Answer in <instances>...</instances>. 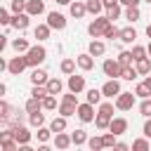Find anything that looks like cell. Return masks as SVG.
I'll list each match as a JSON object with an SVG mask.
<instances>
[{
    "label": "cell",
    "instance_id": "obj_19",
    "mask_svg": "<svg viewBox=\"0 0 151 151\" xmlns=\"http://www.w3.org/2000/svg\"><path fill=\"white\" fill-rule=\"evenodd\" d=\"M59 113H61V116H66V118H71V116H76V113H78V104L61 101V106H59Z\"/></svg>",
    "mask_w": 151,
    "mask_h": 151
},
{
    "label": "cell",
    "instance_id": "obj_55",
    "mask_svg": "<svg viewBox=\"0 0 151 151\" xmlns=\"http://www.w3.org/2000/svg\"><path fill=\"white\" fill-rule=\"evenodd\" d=\"M57 5H71V0H54Z\"/></svg>",
    "mask_w": 151,
    "mask_h": 151
},
{
    "label": "cell",
    "instance_id": "obj_4",
    "mask_svg": "<svg viewBox=\"0 0 151 151\" xmlns=\"http://www.w3.org/2000/svg\"><path fill=\"white\" fill-rule=\"evenodd\" d=\"M123 90H120V83H118V78H109L106 83H104V87H101V94L106 97V99H113V97H118Z\"/></svg>",
    "mask_w": 151,
    "mask_h": 151
},
{
    "label": "cell",
    "instance_id": "obj_33",
    "mask_svg": "<svg viewBox=\"0 0 151 151\" xmlns=\"http://www.w3.org/2000/svg\"><path fill=\"white\" fill-rule=\"evenodd\" d=\"M101 97H104V94H101V90H94V87H92V90H87V97H85V99H87L90 104H99V101H101Z\"/></svg>",
    "mask_w": 151,
    "mask_h": 151
},
{
    "label": "cell",
    "instance_id": "obj_3",
    "mask_svg": "<svg viewBox=\"0 0 151 151\" xmlns=\"http://www.w3.org/2000/svg\"><path fill=\"white\" fill-rule=\"evenodd\" d=\"M101 71H104V76H109V78H120L123 64H120L118 59H106V61L101 64Z\"/></svg>",
    "mask_w": 151,
    "mask_h": 151
},
{
    "label": "cell",
    "instance_id": "obj_2",
    "mask_svg": "<svg viewBox=\"0 0 151 151\" xmlns=\"http://www.w3.org/2000/svg\"><path fill=\"white\" fill-rule=\"evenodd\" d=\"M111 24H113V21H111L109 17H97V19L87 26V33H90L92 38H104V31H106Z\"/></svg>",
    "mask_w": 151,
    "mask_h": 151
},
{
    "label": "cell",
    "instance_id": "obj_5",
    "mask_svg": "<svg viewBox=\"0 0 151 151\" xmlns=\"http://www.w3.org/2000/svg\"><path fill=\"white\" fill-rule=\"evenodd\" d=\"M134 97H137V94H132V92H120V94L116 97V109H118V111H130V109L134 106Z\"/></svg>",
    "mask_w": 151,
    "mask_h": 151
},
{
    "label": "cell",
    "instance_id": "obj_50",
    "mask_svg": "<svg viewBox=\"0 0 151 151\" xmlns=\"http://www.w3.org/2000/svg\"><path fill=\"white\" fill-rule=\"evenodd\" d=\"M61 101H68V104H78V97H76V92H68V94H64V97H61Z\"/></svg>",
    "mask_w": 151,
    "mask_h": 151
},
{
    "label": "cell",
    "instance_id": "obj_21",
    "mask_svg": "<svg viewBox=\"0 0 151 151\" xmlns=\"http://www.w3.org/2000/svg\"><path fill=\"white\" fill-rule=\"evenodd\" d=\"M94 125H97V130H109V125H111V116H106V113H97V116H94Z\"/></svg>",
    "mask_w": 151,
    "mask_h": 151
},
{
    "label": "cell",
    "instance_id": "obj_10",
    "mask_svg": "<svg viewBox=\"0 0 151 151\" xmlns=\"http://www.w3.org/2000/svg\"><path fill=\"white\" fill-rule=\"evenodd\" d=\"M68 90H71V92H76V94H78V92H83V90H85V78H83V76L71 73V76H68Z\"/></svg>",
    "mask_w": 151,
    "mask_h": 151
},
{
    "label": "cell",
    "instance_id": "obj_46",
    "mask_svg": "<svg viewBox=\"0 0 151 151\" xmlns=\"http://www.w3.org/2000/svg\"><path fill=\"white\" fill-rule=\"evenodd\" d=\"M0 120H2V123L9 120V104H7V101H0Z\"/></svg>",
    "mask_w": 151,
    "mask_h": 151
},
{
    "label": "cell",
    "instance_id": "obj_41",
    "mask_svg": "<svg viewBox=\"0 0 151 151\" xmlns=\"http://www.w3.org/2000/svg\"><path fill=\"white\" fill-rule=\"evenodd\" d=\"M134 94H137L139 99H146V97H151V90H149V87H146L144 83H139V85L134 87Z\"/></svg>",
    "mask_w": 151,
    "mask_h": 151
},
{
    "label": "cell",
    "instance_id": "obj_7",
    "mask_svg": "<svg viewBox=\"0 0 151 151\" xmlns=\"http://www.w3.org/2000/svg\"><path fill=\"white\" fill-rule=\"evenodd\" d=\"M47 24H50V28L64 31V28H66V17H64L61 12H50V14H47Z\"/></svg>",
    "mask_w": 151,
    "mask_h": 151
},
{
    "label": "cell",
    "instance_id": "obj_18",
    "mask_svg": "<svg viewBox=\"0 0 151 151\" xmlns=\"http://www.w3.org/2000/svg\"><path fill=\"white\" fill-rule=\"evenodd\" d=\"M104 52H106V45H104L101 40H97V38H94V40L90 42V54H92V57H101Z\"/></svg>",
    "mask_w": 151,
    "mask_h": 151
},
{
    "label": "cell",
    "instance_id": "obj_35",
    "mask_svg": "<svg viewBox=\"0 0 151 151\" xmlns=\"http://www.w3.org/2000/svg\"><path fill=\"white\" fill-rule=\"evenodd\" d=\"M50 134H52V127H42V125H40V127H38V132H35L38 142H42V144H45V142H50Z\"/></svg>",
    "mask_w": 151,
    "mask_h": 151
},
{
    "label": "cell",
    "instance_id": "obj_8",
    "mask_svg": "<svg viewBox=\"0 0 151 151\" xmlns=\"http://www.w3.org/2000/svg\"><path fill=\"white\" fill-rule=\"evenodd\" d=\"M26 66H28V64H26V57H12L9 64H7V71H9L12 76H21V71H24Z\"/></svg>",
    "mask_w": 151,
    "mask_h": 151
},
{
    "label": "cell",
    "instance_id": "obj_39",
    "mask_svg": "<svg viewBox=\"0 0 151 151\" xmlns=\"http://www.w3.org/2000/svg\"><path fill=\"white\" fill-rule=\"evenodd\" d=\"M139 113H142L144 118H151V99H149V97L142 99V104H139Z\"/></svg>",
    "mask_w": 151,
    "mask_h": 151
},
{
    "label": "cell",
    "instance_id": "obj_57",
    "mask_svg": "<svg viewBox=\"0 0 151 151\" xmlns=\"http://www.w3.org/2000/svg\"><path fill=\"white\" fill-rule=\"evenodd\" d=\"M146 35H149V38H151V24H149V26H146Z\"/></svg>",
    "mask_w": 151,
    "mask_h": 151
},
{
    "label": "cell",
    "instance_id": "obj_56",
    "mask_svg": "<svg viewBox=\"0 0 151 151\" xmlns=\"http://www.w3.org/2000/svg\"><path fill=\"white\" fill-rule=\"evenodd\" d=\"M144 85H146V87H149V90H151V76H149V78H146V80H144Z\"/></svg>",
    "mask_w": 151,
    "mask_h": 151
},
{
    "label": "cell",
    "instance_id": "obj_28",
    "mask_svg": "<svg viewBox=\"0 0 151 151\" xmlns=\"http://www.w3.org/2000/svg\"><path fill=\"white\" fill-rule=\"evenodd\" d=\"M12 47H14L17 52H28V50H31V45H28L26 38H14V40H12Z\"/></svg>",
    "mask_w": 151,
    "mask_h": 151
},
{
    "label": "cell",
    "instance_id": "obj_27",
    "mask_svg": "<svg viewBox=\"0 0 151 151\" xmlns=\"http://www.w3.org/2000/svg\"><path fill=\"white\" fill-rule=\"evenodd\" d=\"M50 127H52V132H54V134H57V132H64V130H66V116L54 118V120L50 123Z\"/></svg>",
    "mask_w": 151,
    "mask_h": 151
},
{
    "label": "cell",
    "instance_id": "obj_54",
    "mask_svg": "<svg viewBox=\"0 0 151 151\" xmlns=\"http://www.w3.org/2000/svg\"><path fill=\"white\" fill-rule=\"evenodd\" d=\"M116 149H118V151H125V149H127V144H123V142H118V144H116Z\"/></svg>",
    "mask_w": 151,
    "mask_h": 151
},
{
    "label": "cell",
    "instance_id": "obj_58",
    "mask_svg": "<svg viewBox=\"0 0 151 151\" xmlns=\"http://www.w3.org/2000/svg\"><path fill=\"white\" fill-rule=\"evenodd\" d=\"M146 52H149V57H151V42H149V47H146Z\"/></svg>",
    "mask_w": 151,
    "mask_h": 151
},
{
    "label": "cell",
    "instance_id": "obj_17",
    "mask_svg": "<svg viewBox=\"0 0 151 151\" xmlns=\"http://www.w3.org/2000/svg\"><path fill=\"white\" fill-rule=\"evenodd\" d=\"M71 144H73L71 134H64V132H57V134H54V146H57V149H68Z\"/></svg>",
    "mask_w": 151,
    "mask_h": 151
},
{
    "label": "cell",
    "instance_id": "obj_15",
    "mask_svg": "<svg viewBox=\"0 0 151 151\" xmlns=\"http://www.w3.org/2000/svg\"><path fill=\"white\" fill-rule=\"evenodd\" d=\"M109 130H111L113 134H123V132L127 130V120H125V118H111Z\"/></svg>",
    "mask_w": 151,
    "mask_h": 151
},
{
    "label": "cell",
    "instance_id": "obj_52",
    "mask_svg": "<svg viewBox=\"0 0 151 151\" xmlns=\"http://www.w3.org/2000/svg\"><path fill=\"white\" fill-rule=\"evenodd\" d=\"M120 5H125V7H139V2L142 0H118Z\"/></svg>",
    "mask_w": 151,
    "mask_h": 151
},
{
    "label": "cell",
    "instance_id": "obj_14",
    "mask_svg": "<svg viewBox=\"0 0 151 151\" xmlns=\"http://www.w3.org/2000/svg\"><path fill=\"white\" fill-rule=\"evenodd\" d=\"M78 68H83V71H92L94 68V59H92V54L87 52V54H78Z\"/></svg>",
    "mask_w": 151,
    "mask_h": 151
},
{
    "label": "cell",
    "instance_id": "obj_37",
    "mask_svg": "<svg viewBox=\"0 0 151 151\" xmlns=\"http://www.w3.org/2000/svg\"><path fill=\"white\" fill-rule=\"evenodd\" d=\"M116 137H118V134H113L111 130H109L106 134H101V139H104V149H111V146H116V144H118V142H116Z\"/></svg>",
    "mask_w": 151,
    "mask_h": 151
},
{
    "label": "cell",
    "instance_id": "obj_22",
    "mask_svg": "<svg viewBox=\"0 0 151 151\" xmlns=\"http://www.w3.org/2000/svg\"><path fill=\"white\" fill-rule=\"evenodd\" d=\"M134 68L139 71V76H146V73H151V57L137 59V66H134Z\"/></svg>",
    "mask_w": 151,
    "mask_h": 151
},
{
    "label": "cell",
    "instance_id": "obj_6",
    "mask_svg": "<svg viewBox=\"0 0 151 151\" xmlns=\"http://www.w3.org/2000/svg\"><path fill=\"white\" fill-rule=\"evenodd\" d=\"M83 123H92L94 120V104L85 101V104H78V113H76Z\"/></svg>",
    "mask_w": 151,
    "mask_h": 151
},
{
    "label": "cell",
    "instance_id": "obj_51",
    "mask_svg": "<svg viewBox=\"0 0 151 151\" xmlns=\"http://www.w3.org/2000/svg\"><path fill=\"white\" fill-rule=\"evenodd\" d=\"M142 132H144V137H149V139H151V118H146V123H144V130H142Z\"/></svg>",
    "mask_w": 151,
    "mask_h": 151
},
{
    "label": "cell",
    "instance_id": "obj_20",
    "mask_svg": "<svg viewBox=\"0 0 151 151\" xmlns=\"http://www.w3.org/2000/svg\"><path fill=\"white\" fill-rule=\"evenodd\" d=\"M28 123H31L33 127H40V125H45V113H42V109H40V111H33V113H28Z\"/></svg>",
    "mask_w": 151,
    "mask_h": 151
},
{
    "label": "cell",
    "instance_id": "obj_16",
    "mask_svg": "<svg viewBox=\"0 0 151 151\" xmlns=\"http://www.w3.org/2000/svg\"><path fill=\"white\" fill-rule=\"evenodd\" d=\"M47 80H50V78H47V73H45L42 68H38V66H35V68H33V73H31V83H33V85H47Z\"/></svg>",
    "mask_w": 151,
    "mask_h": 151
},
{
    "label": "cell",
    "instance_id": "obj_9",
    "mask_svg": "<svg viewBox=\"0 0 151 151\" xmlns=\"http://www.w3.org/2000/svg\"><path fill=\"white\" fill-rule=\"evenodd\" d=\"M12 130H14V139H17V142H19L21 146L31 142V132H28V130H26V127H24L21 123H17V125H14Z\"/></svg>",
    "mask_w": 151,
    "mask_h": 151
},
{
    "label": "cell",
    "instance_id": "obj_49",
    "mask_svg": "<svg viewBox=\"0 0 151 151\" xmlns=\"http://www.w3.org/2000/svg\"><path fill=\"white\" fill-rule=\"evenodd\" d=\"M0 24H5V26H9V24H12V17H9V12H7V9H0Z\"/></svg>",
    "mask_w": 151,
    "mask_h": 151
},
{
    "label": "cell",
    "instance_id": "obj_47",
    "mask_svg": "<svg viewBox=\"0 0 151 151\" xmlns=\"http://www.w3.org/2000/svg\"><path fill=\"white\" fill-rule=\"evenodd\" d=\"M106 17H109L111 21H116V19L120 17V5H113V7H109V9H106Z\"/></svg>",
    "mask_w": 151,
    "mask_h": 151
},
{
    "label": "cell",
    "instance_id": "obj_42",
    "mask_svg": "<svg viewBox=\"0 0 151 151\" xmlns=\"http://www.w3.org/2000/svg\"><path fill=\"white\" fill-rule=\"evenodd\" d=\"M26 2H28V0H12V14L26 12Z\"/></svg>",
    "mask_w": 151,
    "mask_h": 151
},
{
    "label": "cell",
    "instance_id": "obj_29",
    "mask_svg": "<svg viewBox=\"0 0 151 151\" xmlns=\"http://www.w3.org/2000/svg\"><path fill=\"white\" fill-rule=\"evenodd\" d=\"M40 109H42V99L31 97V99L26 101V113H33V111H40Z\"/></svg>",
    "mask_w": 151,
    "mask_h": 151
},
{
    "label": "cell",
    "instance_id": "obj_23",
    "mask_svg": "<svg viewBox=\"0 0 151 151\" xmlns=\"http://www.w3.org/2000/svg\"><path fill=\"white\" fill-rule=\"evenodd\" d=\"M85 5H87V12H90V14H94V17H99V14H101V9H106L101 0H87Z\"/></svg>",
    "mask_w": 151,
    "mask_h": 151
},
{
    "label": "cell",
    "instance_id": "obj_1",
    "mask_svg": "<svg viewBox=\"0 0 151 151\" xmlns=\"http://www.w3.org/2000/svg\"><path fill=\"white\" fill-rule=\"evenodd\" d=\"M45 59H47V50H45L42 45H33V47L26 52V64H28V66H33V68H35V66H40Z\"/></svg>",
    "mask_w": 151,
    "mask_h": 151
},
{
    "label": "cell",
    "instance_id": "obj_11",
    "mask_svg": "<svg viewBox=\"0 0 151 151\" xmlns=\"http://www.w3.org/2000/svg\"><path fill=\"white\" fill-rule=\"evenodd\" d=\"M28 19H31V14H28V12H21V14H14V17H12V24H9V26H14V28H19V31H24V28H28Z\"/></svg>",
    "mask_w": 151,
    "mask_h": 151
},
{
    "label": "cell",
    "instance_id": "obj_44",
    "mask_svg": "<svg viewBox=\"0 0 151 151\" xmlns=\"http://www.w3.org/2000/svg\"><path fill=\"white\" fill-rule=\"evenodd\" d=\"M130 52H132V57H134V61H137V59H144V57L149 54V52H146V47H142V45H134V47H132Z\"/></svg>",
    "mask_w": 151,
    "mask_h": 151
},
{
    "label": "cell",
    "instance_id": "obj_59",
    "mask_svg": "<svg viewBox=\"0 0 151 151\" xmlns=\"http://www.w3.org/2000/svg\"><path fill=\"white\" fill-rule=\"evenodd\" d=\"M146 2H151V0H146Z\"/></svg>",
    "mask_w": 151,
    "mask_h": 151
},
{
    "label": "cell",
    "instance_id": "obj_36",
    "mask_svg": "<svg viewBox=\"0 0 151 151\" xmlns=\"http://www.w3.org/2000/svg\"><path fill=\"white\" fill-rule=\"evenodd\" d=\"M76 64H78V61H73V59H64V61H61V73L71 76V73L76 71Z\"/></svg>",
    "mask_w": 151,
    "mask_h": 151
},
{
    "label": "cell",
    "instance_id": "obj_34",
    "mask_svg": "<svg viewBox=\"0 0 151 151\" xmlns=\"http://www.w3.org/2000/svg\"><path fill=\"white\" fill-rule=\"evenodd\" d=\"M42 109H45V111H54V109H57V94H47V97L42 99Z\"/></svg>",
    "mask_w": 151,
    "mask_h": 151
},
{
    "label": "cell",
    "instance_id": "obj_12",
    "mask_svg": "<svg viewBox=\"0 0 151 151\" xmlns=\"http://www.w3.org/2000/svg\"><path fill=\"white\" fill-rule=\"evenodd\" d=\"M26 12H28L31 17H38V14L45 12V2H42V0H28V2H26Z\"/></svg>",
    "mask_w": 151,
    "mask_h": 151
},
{
    "label": "cell",
    "instance_id": "obj_48",
    "mask_svg": "<svg viewBox=\"0 0 151 151\" xmlns=\"http://www.w3.org/2000/svg\"><path fill=\"white\" fill-rule=\"evenodd\" d=\"M113 106H116V104H111V101H104V104L99 106V113H106V116H111V118H113Z\"/></svg>",
    "mask_w": 151,
    "mask_h": 151
},
{
    "label": "cell",
    "instance_id": "obj_43",
    "mask_svg": "<svg viewBox=\"0 0 151 151\" xmlns=\"http://www.w3.org/2000/svg\"><path fill=\"white\" fill-rule=\"evenodd\" d=\"M104 38H109V40H116V38H120V28H116L113 24L104 31Z\"/></svg>",
    "mask_w": 151,
    "mask_h": 151
},
{
    "label": "cell",
    "instance_id": "obj_45",
    "mask_svg": "<svg viewBox=\"0 0 151 151\" xmlns=\"http://www.w3.org/2000/svg\"><path fill=\"white\" fill-rule=\"evenodd\" d=\"M118 61H120L123 66H130V64L134 61V57H132V52H120V54H118Z\"/></svg>",
    "mask_w": 151,
    "mask_h": 151
},
{
    "label": "cell",
    "instance_id": "obj_32",
    "mask_svg": "<svg viewBox=\"0 0 151 151\" xmlns=\"http://www.w3.org/2000/svg\"><path fill=\"white\" fill-rule=\"evenodd\" d=\"M125 19H127L130 24L139 21V7H125Z\"/></svg>",
    "mask_w": 151,
    "mask_h": 151
},
{
    "label": "cell",
    "instance_id": "obj_38",
    "mask_svg": "<svg viewBox=\"0 0 151 151\" xmlns=\"http://www.w3.org/2000/svg\"><path fill=\"white\" fill-rule=\"evenodd\" d=\"M87 146H90L92 151H101V149H104V139H101V137H90V139H87Z\"/></svg>",
    "mask_w": 151,
    "mask_h": 151
},
{
    "label": "cell",
    "instance_id": "obj_30",
    "mask_svg": "<svg viewBox=\"0 0 151 151\" xmlns=\"http://www.w3.org/2000/svg\"><path fill=\"white\" fill-rule=\"evenodd\" d=\"M71 139H73L76 146H83V144H87V132H85V130H76V132L71 134Z\"/></svg>",
    "mask_w": 151,
    "mask_h": 151
},
{
    "label": "cell",
    "instance_id": "obj_31",
    "mask_svg": "<svg viewBox=\"0 0 151 151\" xmlns=\"http://www.w3.org/2000/svg\"><path fill=\"white\" fill-rule=\"evenodd\" d=\"M137 76H139V71H137V68H132V64H130V66H123V73H120V78H123V80H134Z\"/></svg>",
    "mask_w": 151,
    "mask_h": 151
},
{
    "label": "cell",
    "instance_id": "obj_13",
    "mask_svg": "<svg viewBox=\"0 0 151 151\" xmlns=\"http://www.w3.org/2000/svg\"><path fill=\"white\" fill-rule=\"evenodd\" d=\"M68 12H71V17L80 19V17H85L87 5H85V2H80V0H76V2H71V5H68Z\"/></svg>",
    "mask_w": 151,
    "mask_h": 151
},
{
    "label": "cell",
    "instance_id": "obj_40",
    "mask_svg": "<svg viewBox=\"0 0 151 151\" xmlns=\"http://www.w3.org/2000/svg\"><path fill=\"white\" fill-rule=\"evenodd\" d=\"M146 139H149V137H146ZM146 139H134V142H132V149H134V151H149L151 144H149Z\"/></svg>",
    "mask_w": 151,
    "mask_h": 151
},
{
    "label": "cell",
    "instance_id": "obj_26",
    "mask_svg": "<svg viewBox=\"0 0 151 151\" xmlns=\"http://www.w3.org/2000/svg\"><path fill=\"white\" fill-rule=\"evenodd\" d=\"M61 90H64V83H61L59 78H50V80H47V92H50V94H59Z\"/></svg>",
    "mask_w": 151,
    "mask_h": 151
},
{
    "label": "cell",
    "instance_id": "obj_25",
    "mask_svg": "<svg viewBox=\"0 0 151 151\" xmlns=\"http://www.w3.org/2000/svg\"><path fill=\"white\" fill-rule=\"evenodd\" d=\"M134 38H137V31L132 28V26H127V28H120V40L123 42H134Z\"/></svg>",
    "mask_w": 151,
    "mask_h": 151
},
{
    "label": "cell",
    "instance_id": "obj_24",
    "mask_svg": "<svg viewBox=\"0 0 151 151\" xmlns=\"http://www.w3.org/2000/svg\"><path fill=\"white\" fill-rule=\"evenodd\" d=\"M50 24H40V26H35V31H33V35L38 38V40H47L50 38Z\"/></svg>",
    "mask_w": 151,
    "mask_h": 151
},
{
    "label": "cell",
    "instance_id": "obj_53",
    "mask_svg": "<svg viewBox=\"0 0 151 151\" xmlns=\"http://www.w3.org/2000/svg\"><path fill=\"white\" fill-rule=\"evenodd\" d=\"M101 2H104V7H106V9H109V7H113V5H118V0H101Z\"/></svg>",
    "mask_w": 151,
    "mask_h": 151
}]
</instances>
